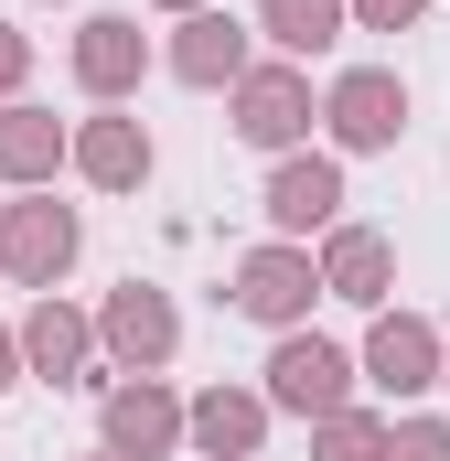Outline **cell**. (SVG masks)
<instances>
[{
  "instance_id": "1",
  "label": "cell",
  "mask_w": 450,
  "mask_h": 461,
  "mask_svg": "<svg viewBox=\"0 0 450 461\" xmlns=\"http://www.w3.org/2000/svg\"><path fill=\"white\" fill-rule=\"evenodd\" d=\"M333 118H343V140H397V118H408V97H397L386 76H354Z\"/></svg>"
},
{
  "instance_id": "2",
  "label": "cell",
  "mask_w": 450,
  "mask_h": 461,
  "mask_svg": "<svg viewBox=\"0 0 450 461\" xmlns=\"http://www.w3.org/2000/svg\"><path fill=\"white\" fill-rule=\"evenodd\" d=\"M333 386H343V365L322 344H290V354H279V397H290V408H333Z\"/></svg>"
},
{
  "instance_id": "3",
  "label": "cell",
  "mask_w": 450,
  "mask_h": 461,
  "mask_svg": "<svg viewBox=\"0 0 450 461\" xmlns=\"http://www.w3.org/2000/svg\"><path fill=\"white\" fill-rule=\"evenodd\" d=\"M279 215H290V226H322V215H333V172H322V161H311V172H279Z\"/></svg>"
},
{
  "instance_id": "4",
  "label": "cell",
  "mask_w": 450,
  "mask_h": 461,
  "mask_svg": "<svg viewBox=\"0 0 450 461\" xmlns=\"http://www.w3.org/2000/svg\"><path fill=\"white\" fill-rule=\"evenodd\" d=\"M65 247H76V226H65V215H22V226H11V258H22V268H54Z\"/></svg>"
},
{
  "instance_id": "5",
  "label": "cell",
  "mask_w": 450,
  "mask_h": 461,
  "mask_svg": "<svg viewBox=\"0 0 450 461\" xmlns=\"http://www.w3.org/2000/svg\"><path fill=\"white\" fill-rule=\"evenodd\" d=\"M290 301H301V268L290 258H257L247 268V312H290Z\"/></svg>"
},
{
  "instance_id": "6",
  "label": "cell",
  "mask_w": 450,
  "mask_h": 461,
  "mask_svg": "<svg viewBox=\"0 0 450 461\" xmlns=\"http://www.w3.org/2000/svg\"><path fill=\"white\" fill-rule=\"evenodd\" d=\"M247 129H257V140H290V129H301V97H290V86H257V97H247Z\"/></svg>"
},
{
  "instance_id": "7",
  "label": "cell",
  "mask_w": 450,
  "mask_h": 461,
  "mask_svg": "<svg viewBox=\"0 0 450 461\" xmlns=\"http://www.w3.org/2000/svg\"><path fill=\"white\" fill-rule=\"evenodd\" d=\"M86 76H97V86H118V76H129V22H97V43H86Z\"/></svg>"
},
{
  "instance_id": "8",
  "label": "cell",
  "mask_w": 450,
  "mask_h": 461,
  "mask_svg": "<svg viewBox=\"0 0 450 461\" xmlns=\"http://www.w3.org/2000/svg\"><path fill=\"white\" fill-rule=\"evenodd\" d=\"M333 32V0H279V43H322Z\"/></svg>"
},
{
  "instance_id": "9",
  "label": "cell",
  "mask_w": 450,
  "mask_h": 461,
  "mask_svg": "<svg viewBox=\"0 0 450 461\" xmlns=\"http://www.w3.org/2000/svg\"><path fill=\"white\" fill-rule=\"evenodd\" d=\"M161 333H172V322H161V301H118V344L161 354Z\"/></svg>"
},
{
  "instance_id": "10",
  "label": "cell",
  "mask_w": 450,
  "mask_h": 461,
  "mask_svg": "<svg viewBox=\"0 0 450 461\" xmlns=\"http://www.w3.org/2000/svg\"><path fill=\"white\" fill-rule=\"evenodd\" d=\"M183 65H194V76H225V65H236V32H225V22H204V32H194V54H183Z\"/></svg>"
},
{
  "instance_id": "11",
  "label": "cell",
  "mask_w": 450,
  "mask_h": 461,
  "mask_svg": "<svg viewBox=\"0 0 450 461\" xmlns=\"http://www.w3.org/2000/svg\"><path fill=\"white\" fill-rule=\"evenodd\" d=\"M161 429H172V419H161L150 397H118V440H129V451H140V440H161Z\"/></svg>"
},
{
  "instance_id": "12",
  "label": "cell",
  "mask_w": 450,
  "mask_h": 461,
  "mask_svg": "<svg viewBox=\"0 0 450 461\" xmlns=\"http://www.w3.org/2000/svg\"><path fill=\"white\" fill-rule=\"evenodd\" d=\"M375 268H386V258H375V247L354 236V247H343V290H354V301H375Z\"/></svg>"
},
{
  "instance_id": "13",
  "label": "cell",
  "mask_w": 450,
  "mask_h": 461,
  "mask_svg": "<svg viewBox=\"0 0 450 461\" xmlns=\"http://www.w3.org/2000/svg\"><path fill=\"white\" fill-rule=\"evenodd\" d=\"M375 365H386L397 386H418V333H386V344H375Z\"/></svg>"
},
{
  "instance_id": "14",
  "label": "cell",
  "mask_w": 450,
  "mask_h": 461,
  "mask_svg": "<svg viewBox=\"0 0 450 461\" xmlns=\"http://www.w3.org/2000/svg\"><path fill=\"white\" fill-rule=\"evenodd\" d=\"M86 161H97V172H108V183H118V172H140V140H129V129H108V140H97Z\"/></svg>"
},
{
  "instance_id": "15",
  "label": "cell",
  "mask_w": 450,
  "mask_h": 461,
  "mask_svg": "<svg viewBox=\"0 0 450 461\" xmlns=\"http://www.w3.org/2000/svg\"><path fill=\"white\" fill-rule=\"evenodd\" d=\"M247 429H257V408H225V397L204 408V440H215V451H225V440H247Z\"/></svg>"
},
{
  "instance_id": "16",
  "label": "cell",
  "mask_w": 450,
  "mask_h": 461,
  "mask_svg": "<svg viewBox=\"0 0 450 461\" xmlns=\"http://www.w3.org/2000/svg\"><path fill=\"white\" fill-rule=\"evenodd\" d=\"M397 461H450V440H440V429H408V440H397Z\"/></svg>"
},
{
  "instance_id": "17",
  "label": "cell",
  "mask_w": 450,
  "mask_h": 461,
  "mask_svg": "<svg viewBox=\"0 0 450 461\" xmlns=\"http://www.w3.org/2000/svg\"><path fill=\"white\" fill-rule=\"evenodd\" d=\"M333 461H375V440L364 429H333Z\"/></svg>"
},
{
  "instance_id": "18",
  "label": "cell",
  "mask_w": 450,
  "mask_h": 461,
  "mask_svg": "<svg viewBox=\"0 0 450 461\" xmlns=\"http://www.w3.org/2000/svg\"><path fill=\"white\" fill-rule=\"evenodd\" d=\"M364 11H375V22H397V11H408V0H364Z\"/></svg>"
}]
</instances>
